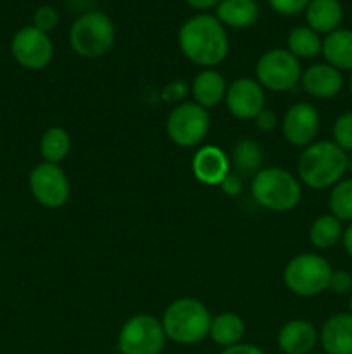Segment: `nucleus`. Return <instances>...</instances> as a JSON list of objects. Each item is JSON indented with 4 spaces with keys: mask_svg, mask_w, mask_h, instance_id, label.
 <instances>
[{
    "mask_svg": "<svg viewBox=\"0 0 352 354\" xmlns=\"http://www.w3.org/2000/svg\"><path fill=\"white\" fill-rule=\"evenodd\" d=\"M178 45L182 54L204 69L219 66L230 52L226 28L213 14H197L179 26Z\"/></svg>",
    "mask_w": 352,
    "mask_h": 354,
    "instance_id": "f257e3e1",
    "label": "nucleus"
},
{
    "mask_svg": "<svg viewBox=\"0 0 352 354\" xmlns=\"http://www.w3.org/2000/svg\"><path fill=\"white\" fill-rule=\"evenodd\" d=\"M347 173V152L331 140H316L302 149L297 161V178L314 190L331 189Z\"/></svg>",
    "mask_w": 352,
    "mask_h": 354,
    "instance_id": "f03ea898",
    "label": "nucleus"
},
{
    "mask_svg": "<svg viewBox=\"0 0 352 354\" xmlns=\"http://www.w3.org/2000/svg\"><path fill=\"white\" fill-rule=\"evenodd\" d=\"M213 315L202 301L195 297L175 299L162 315V328L169 341L182 346H193L209 337Z\"/></svg>",
    "mask_w": 352,
    "mask_h": 354,
    "instance_id": "7ed1b4c3",
    "label": "nucleus"
},
{
    "mask_svg": "<svg viewBox=\"0 0 352 354\" xmlns=\"http://www.w3.org/2000/svg\"><path fill=\"white\" fill-rule=\"evenodd\" d=\"M251 194L259 206L273 213H289L299 206L302 187L299 178L286 169L262 168L251 180Z\"/></svg>",
    "mask_w": 352,
    "mask_h": 354,
    "instance_id": "20e7f679",
    "label": "nucleus"
},
{
    "mask_svg": "<svg viewBox=\"0 0 352 354\" xmlns=\"http://www.w3.org/2000/svg\"><path fill=\"white\" fill-rule=\"evenodd\" d=\"M116 41V26L102 10H88L76 17L69 30L71 48L83 59H100Z\"/></svg>",
    "mask_w": 352,
    "mask_h": 354,
    "instance_id": "39448f33",
    "label": "nucleus"
},
{
    "mask_svg": "<svg viewBox=\"0 0 352 354\" xmlns=\"http://www.w3.org/2000/svg\"><path fill=\"white\" fill-rule=\"evenodd\" d=\"M333 268L326 258L316 252H302L286 263L283 282L286 289L299 297H316L326 292Z\"/></svg>",
    "mask_w": 352,
    "mask_h": 354,
    "instance_id": "423d86ee",
    "label": "nucleus"
},
{
    "mask_svg": "<svg viewBox=\"0 0 352 354\" xmlns=\"http://www.w3.org/2000/svg\"><path fill=\"white\" fill-rule=\"evenodd\" d=\"M302 66L286 48H269L255 62V80L264 90L286 92L295 88L302 78Z\"/></svg>",
    "mask_w": 352,
    "mask_h": 354,
    "instance_id": "0eeeda50",
    "label": "nucleus"
},
{
    "mask_svg": "<svg viewBox=\"0 0 352 354\" xmlns=\"http://www.w3.org/2000/svg\"><path fill=\"white\" fill-rule=\"evenodd\" d=\"M168 337L159 318L140 313L124 322L117 335L121 354H161Z\"/></svg>",
    "mask_w": 352,
    "mask_h": 354,
    "instance_id": "6e6552de",
    "label": "nucleus"
},
{
    "mask_svg": "<svg viewBox=\"0 0 352 354\" xmlns=\"http://www.w3.org/2000/svg\"><path fill=\"white\" fill-rule=\"evenodd\" d=\"M211 128L207 109L195 102H182L173 107L166 120V131L173 144L178 147H197L206 140Z\"/></svg>",
    "mask_w": 352,
    "mask_h": 354,
    "instance_id": "1a4fd4ad",
    "label": "nucleus"
},
{
    "mask_svg": "<svg viewBox=\"0 0 352 354\" xmlns=\"http://www.w3.org/2000/svg\"><path fill=\"white\" fill-rule=\"evenodd\" d=\"M30 190L35 201L47 209L66 206L71 196V187L64 169L52 162H40L31 169Z\"/></svg>",
    "mask_w": 352,
    "mask_h": 354,
    "instance_id": "9d476101",
    "label": "nucleus"
},
{
    "mask_svg": "<svg viewBox=\"0 0 352 354\" xmlns=\"http://www.w3.org/2000/svg\"><path fill=\"white\" fill-rule=\"evenodd\" d=\"M10 54L21 68L30 69V71H40L52 62L54 44H52L48 33H43L33 24H28V26L17 30L12 37Z\"/></svg>",
    "mask_w": 352,
    "mask_h": 354,
    "instance_id": "9b49d317",
    "label": "nucleus"
},
{
    "mask_svg": "<svg viewBox=\"0 0 352 354\" xmlns=\"http://www.w3.org/2000/svg\"><path fill=\"white\" fill-rule=\"evenodd\" d=\"M283 138L293 147H307L316 142L321 118L316 107L309 102H295L286 109L282 121Z\"/></svg>",
    "mask_w": 352,
    "mask_h": 354,
    "instance_id": "f8f14e48",
    "label": "nucleus"
},
{
    "mask_svg": "<svg viewBox=\"0 0 352 354\" xmlns=\"http://www.w3.org/2000/svg\"><path fill=\"white\" fill-rule=\"evenodd\" d=\"M224 104L237 120H252L266 109L264 88L255 78H238L228 85Z\"/></svg>",
    "mask_w": 352,
    "mask_h": 354,
    "instance_id": "ddd939ff",
    "label": "nucleus"
},
{
    "mask_svg": "<svg viewBox=\"0 0 352 354\" xmlns=\"http://www.w3.org/2000/svg\"><path fill=\"white\" fill-rule=\"evenodd\" d=\"M304 92L314 99L328 100L337 97L344 88V75L326 62H317L302 71L300 78Z\"/></svg>",
    "mask_w": 352,
    "mask_h": 354,
    "instance_id": "4468645a",
    "label": "nucleus"
},
{
    "mask_svg": "<svg viewBox=\"0 0 352 354\" xmlns=\"http://www.w3.org/2000/svg\"><path fill=\"white\" fill-rule=\"evenodd\" d=\"M230 171V158L216 145H204L193 154L192 173L204 185H221Z\"/></svg>",
    "mask_w": 352,
    "mask_h": 354,
    "instance_id": "2eb2a0df",
    "label": "nucleus"
},
{
    "mask_svg": "<svg viewBox=\"0 0 352 354\" xmlns=\"http://www.w3.org/2000/svg\"><path fill=\"white\" fill-rule=\"evenodd\" d=\"M276 342L283 354H311L320 342V330L309 320L295 318L282 325Z\"/></svg>",
    "mask_w": 352,
    "mask_h": 354,
    "instance_id": "dca6fc26",
    "label": "nucleus"
},
{
    "mask_svg": "<svg viewBox=\"0 0 352 354\" xmlns=\"http://www.w3.org/2000/svg\"><path fill=\"white\" fill-rule=\"evenodd\" d=\"M324 354H352V315L335 313L324 320L320 330Z\"/></svg>",
    "mask_w": 352,
    "mask_h": 354,
    "instance_id": "f3484780",
    "label": "nucleus"
},
{
    "mask_svg": "<svg viewBox=\"0 0 352 354\" xmlns=\"http://www.w3.org/2000/svg\"><path fill=\"white\" fill-rule=\"evenodd\" d=\"M306 26L320 35L338 30L344 19V7L340 0H311L304 10Z\"/></svg>",
    "mask_w": 352,
    "mask_h": 354,
    "instance_id": "a211bd4d",
    "label": "nucleus"
},
{
    "mask_svg": "<svg viewBox=\"0 0 352 354\" xmlns=\"http://www.w3.org/2000/svg\"><path fill=\"white\" fill-rule=\"evenodd\" d=\"M190 90H192L193 102L202 106L204 109H209L224 100L228 85L224 76L217 69H202L193 78Z\"/></svg>",
    "mask_w": 352,
    "mask_h": 354,
    "instance_id": "6ab92c4d",
    "label": "nucleus"
},
{
    "mask_svg": "<svg viewBox=\"0 0 352 354\" xmlns=\"http://www.w3.org/2000/svg\"><path fill=\"white\" fill-rule=\"evenodd\" d=\"M321 54L326 64L333 66L340 73L352 71V30L338 28L324 35Z\"/></svg>",
    "mask_w": 352,
    "mask_h": 354,
    "instance_id": "aec40b11",
    "label": "nucleus"
},
{
    "mask_svg": "<svg viewBox=\"0 0 352 354\" xmlns=\"http://www.w3.org/2000/svg\"><path fill=\"white\" fill-rule=\"evenodd\" d=\"M214 16L224 28L245 30L259 19V3L255 0H221Z\"/></svg>",
    "mask_w": 352,
    "mask_h": 354,
    "instance_id": "412c9836",
    "label": "nucleus"
},
{
    "mask_svg": "<svg viewBox=\"0 0 352 354\" xmlns=\"http://www.w3.org/2000/svg\"><path fill=\"white\" fill-rule=\"evenodd\" d=\"M245 335V322L240 315L233 311H224L216 315L211 320L209 339L219 348L226 349L235 344H240Z\"/></svg>",
    "mask_w": 352,
    "mask_h": 354,
    "instance_id": "4be33fe9",
    "label": "nucleus"
},
{
    "mask_svg": "<svg viewBox=\"0 0 352 354\" xmlns=\"http://www.w3.org/2000/svg\"><path fill=\"white\" fill-rule=\"evenodd\" d=\"M262 162H264V154L257 142L251 140V138H242L235 144L230 165L233 168V173H237L238 176L252 178L255 173L262 169Z\"/></svg>",
    "mask_w": 352,
    "mask_h": 354,
    "instance_id": "5701e85b",
    "label": "nucleus"
},
{
    "mask_svg": "<svg viewBox=\"0 0 352 354\" xmlns=\"http://www.w3.org/2000/svg\"><path fill=\"white\" fill-rule=\"evenodd\" d=\"M342 235H344L342 221L330 213L317 216L309 227V242L320 251L335 248L338 242H342Z\"/></svg>",
    "mask_w": 352,
    "mask_h": 354,
    "instance_id": "b1692460",
    "label": "nucleus"
},
{
    "mask_svg": "<svg viewBox=\"0 0 352 354\" xmlns=\"http://www.w3.org/2000/svg\"><path fill=\"white\" fill-rule=\"evenodd\" d=\"M321 47H323L321 35L311 30L306 24L292 28L286 37V50L295 55L299 61L317 57L321 54Z\"/></svg>",
    "mask_w": 352,
    "mask_h": 354,
    "instance_id": "393cba45",
    "label": "nucleus"
},
{
    "mask_svg": "<svg viewBox=\"0 0 352 354\" xmlns=\"http://www.w3.org/2000/svg\"><path fill=\"white\" fill-rule=\"evenodd\" d=\"M69 151H71V137L66 128L52 127L41 135L40 156L43 158V162L59 165L68 158Z\"/></svg>",
    "mask_w": 352,
    "mask_h": 354,
    "instance_id": "a878e982",
    "label": "nucleus"
},
{
    "mask_svg": "<svg viewBox=\"0 0 352 354\" xmlns=\"http://www.w3.org/2000/svg\"><path fill=\"white\" fill-rule=\"evenodd\" d=\"M328 207L337 220L352 223V178H342L331 187Z\"/></svg>",
    "mask_w": 352,
    "mask_h": 354,
    "instance_id": "bb28decb",
    "label": "nucleus"
},
{
    "mask_svg": "<svg viewBox=\"0 0 352 354\" xmlns=\"http://www.w3.org/2000/svg\"><path fill=\"white\" fill-rule=\"evenodd\" d=\"M331 137L333 144L338 145L344 152L351 154L352 152V113H342L335 120L333 128H331Z\"/></svg>",
    "mask_w": 352,
    "mask_h": 354,
    "instance_id": "cd10ccee",
    "label": "nucleus"
},
{
    "mask_svg": "<svg viewBox=\"0 0 352 354\" xmlns=\"http://www.w3.org/2000/svg\"><path fill=\"white\" fill-rule=\"evenodd\" d=\"M31 24L43 33H50L59 24V12L52 6H40L33 12Z\"/></svg>",
    "mask_w": 352,
    "mask_h": 354,
    "instance_id": "c85d7f7f",
    "label": "nucleus"
},
{
    "mask_svg": "<svg viewBox=\"0 0 352 354\" xmlns=\"http://www.w3.org/2000/svg\"><path fill=\"white\" fill-rule=\"evenodd\" d=\"M266 2L280 16H297L306 10L311 0H266Z\"/></svg>",
    "mask_w": 352,
    "mask_h": 354,
    "instance_id": "c756f323",
    "label": "nucleus"
},
{
    "mask_svg": "<svg viewBox=\"0 0 352 354\" xmlns=\"http://www.w3.org/2000/svg\"><path fill=\"white\" fill-rule=\"evenodd\" d=\"M328 290H331L337 296H347L352 292V273L347 270H333L330 279V287Z\"/></svg>",
    "mask_w": 352,
    "mask_h": 354,
    "instance_id": "7c9ffc66",
    "label": "nucleus"
},
{
    "mask_svg": "<svg viewBox=\"0 0 352 354\" xmlns=\"http://www.w3.org/2000/svg\"><path fill=\"white\" fill-rule=\"evenodd\" d=\"M254 124L259 131H262V133H269V131H273L278 127V118H276V114L273 113V111L262 109L261 113L254 118Z\"/></svg>",
    "mask_w": 352,
    "mask_h": 354,
    "instance_id": "2f4dec72",
    "label": "nucleus"
},
{
    "mask_svg": "<svg viewBox=\"0 0 352 354\" xmlns=\"http://www.w3.org/2000/svg\"><path fill=\"white\" fill-rule=\"evenodd\" d=\"M219 187H221V190L226 194V196L237 197L244 192V178H242V176H238L237 173L230 171V175H228L223 182H221Z\"/></svg>",
    "mask_w": 352,
    "mask_h": 354,
    "instance_id": "473e14b6",
    "label": "nucleus"
},
{
    "mask_svg": "<svg viewBox=\"0 0 352 354\" xmlns=\"http://www.w3.org/2000/svg\"><path fill=\"white\" fill-rule=\"evenodd\" d=\"M186 92H188V85H186V83L173 82L164 88L162 99H164L166 102H176V100H182L183 97L186 95Z\"/></svg>",
    "mask_w": 352,
    "mask_h": 354,
    "instance_id": "72a5a7b5",
    "label": "nucleus"
},
{
    "mask_svg": "<svg viewBox=\"0 0 352 354\" xmlns=\"http://www.w3.org/2000/svg\"><path fill=\"white\" fill-rule=\"evenodd\" d=\"M219 354H266L259 346L248 344V342H240V344H235L231 348L223 349Z\"/></svg>",
    "mask_w": 352,
    "mask_h": 354,
    "instance_id": "f704fd0d",
    "label": "nucleus"
},
{
    "mask_svg": "<svg viewBox=\"0 0 352 354\" xmlns=\"http://www.w3.org/2000/svg\"><path fill=\"white\" fill-rule=\"evenodd\" d=\"M186 3H188L192 9L195 10H209V9H216L217 3L221 2V0H185Z\"/></svg>",
    "mask_w": 352,
    "mask_h": 354,
    "instance_id": "c9c22d12",
    "label": "nucleus"
},
{
    "mask_svg": "<svg viewBox=\"0 0 352 354\" xmlns=\"http://www.w3.org/2000/svg\"><path fill=\"white\" fill-rule=\"evenodd\" d=\"M342 244H344V249L349 254V258H352V223H349V227L344 230V235H342Z\"/></svg>",
    "mask_w": 352,
    "mask_h": 354,
    "instance_id": "e433bc0d",
    "label": "nucleus"
},
{
    "mask_svg": "<svg viewBox=\"0 0 352 354\" xmlns=\"http://www.w3.org/2000/svg\"><path fill=\"white\" fill-rule=\"evenodd\" d=\"M347 171H352V152L347 154Z\"/></svg>",
    "mask_w": 352,
    "mask_h": 354,
    "instance_id": "4c0bfd02",
    "label": "nucleus"
},
{
    "mask_svg": "<svg viewBox=\"0 0 352 354\" xmlns=\"http://www.w3.org/2000/svg\"><path fill=\"white\" fill-rule=\"evenodd\" d=\"M349 296H351V297H349V313L352 315V292L349 294Z\"/></svg>",
    "mask_w": 352,
    "mask_h": 354,
    "instance_id": "58836bf2",
    "label": "nucleus"
},
{
    "mask_svg": "<svg viewBox=\"0 0 352 354\" xmlns=\"http://www.w3.org/2000/svg\"><path fill=\"white\" fill-rule=\"evenodd\" d=\"M349 90H351V95H352V75H351V80H349Z\"/></svg>",
    "mask_w": 352,
    "mask_h": 354,
    "instance_id": "ea45409f",
    "label": "nucleus"
},
{
    "mask_svg": "<svg viewBox=\"0 0 352 354\" xmlns=\"http://www.w3.org/2000/svg\"><path fill=\"white\" fill-rule=\"evenodd\" d=\"M311 354H321V353H311Z\"/></svg>",
    "mask_w": 352,
    "mask_h": 354,
    "instance_id": "a19ab883",
    "label": "nucleus"
}]
</instances>
